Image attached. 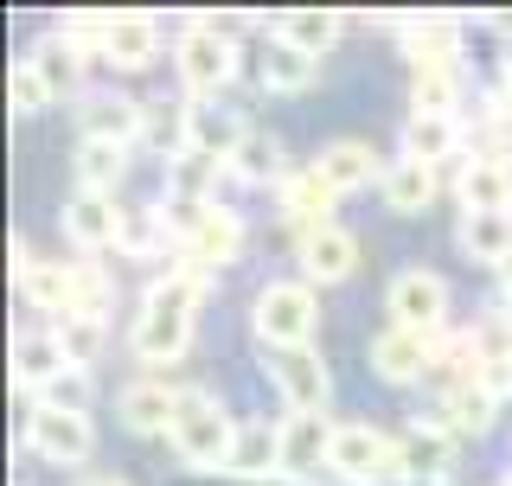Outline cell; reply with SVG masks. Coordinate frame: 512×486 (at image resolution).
Wrapping results in <instances>:
<instances>
[{
	"label": "cell",
	"mask_w": 512,
	"mask_h": 486,
	"mask_svg": "<svg viewBox=\"0 0 512 486\" xmlns=\"http://www.w3.org/2000/svg\"><path fill=\"white\" fill-rule=\"evenodd\" d=\"M237 64H244V45H237V20H218V13H192V20L173 32V77L192 103H218V90H231Z\"/></svg>",
	"instance_id": "cell-2"
},
{
	"label": "cell",
	"mask_w": 512,
	"mask_h": 486,
	"mask_svg": "<svg viewBox=\"0 0 512 486\" xmlns=\"http://www.w3.org/2000/svg\"><path fill=\"white\" fill-rule=\"evenodd\" d=\"M269 32H276L282 45H295V52H308V58H327L333 45H340L346 20H340V13H320V7H301V13H276Z\"/></svg>",
	"instance_id": "cell-34"
},
{
	"label": "cell",
	"mask_w": 512,
	"mask_h": 486,
	"mask_svg": "<svg viewBox=\"0 0 512 486\" xmlns=\"http://www.w3.org/2000/svg\"><path fill=\"white\" fill-rule=\"evenodd\" d=\"M186 403V384L180 378H160V371H141L116 391V423L128 435H173V416Z\"/></svg>",
	"instance_id": "cell-10"
},
{
	"label": "cell",
	"mask_w": 512,
	"mask_h": 486,
	"mask_svg": "<svg viewBox=\"0 0 512 486\" xmlns=\"http://www.w3.org/2000/svg\"><path fill=\"white\" fill-rule=\"evenodd\" d=\"M231 474H237V480L276 486V474H282V423H269V416H244V423H237Z\"/></svg>",
	"instance_id": "cell-25"
},
{
	"label": "cell",
	"mask_w": 512,
	"mask_h": 486,
	"mask_svg": "<svg viewBox=\"0 0 512 486\" xmlns=\"http://www.w3.org/2000/svg\"><path fill=\"white\" fill-rule=\"evenodd\" d=\"M186 109H192V148L231 167L237 141L250 135V128H244V116H231V109H218V103H192V96H186Z\"/></svg>",
	"instance_id": "cell-35"
},
{
	"label": "cell",
	"mask_w": 512,
	"mask_h": 486,
	"mask_svg": "<svg viewBox=\"0 0 512 486\" xmlns=\"http://www.w3.org/2000/svg\"><path fill=\"white\" fill-rule=\"evenodd\" d=\"M448 307H455V288H448L436 269H423V263L397 269L391 288H384L391 327H410V333H448Z\"/></svg>",
	"instance_id": "cell-6"
},
{
	"label": "cell",
	"mask_w": 512,
	"mask_h": 486,
	"mask_svg": "<svg viewBox=\"0 0 512 486\" xmlns=\"http://www.w3.org/2000/svg\"><path fill=\"white\" fill-rule=\"evenodd\" d=\"M77 141H141V103L122 90H84L77 96Z\"/></svg>",
	"instance_id": "cell-20"
},
{
	"label": "cell",
	"mask_w": 512,
	"mask_h": 486,
	"mask_svg": "<svg viewBox=\"0 0 512 486\" xmlns=\"http://www.w3.org/2000/svg\"><path fill=\"white\" fill-rule=\"evenodd\" d=\"M500 307H512V263L500 269Z\"/></svg>",
	"instance_id": "cell-45"
},
{
	"label": "cell",
	"mask_w": 512,
	"mask_h": 486,
	"mask_svg": "<svg viewBox=\"0 0 512 486\" xmlns=\"http://www.w3.org/2000/svg\"><path fill=\"white\" fill-rule=\"evenodd\" d=\"M455 192L461 212H512V154L480 148L455 167Z\"/></svg>",
	"instance_id": "cell-16"
},
{
	"label": "cell",
	"mask_w": 512,
	"mask_h": 486,
	"mask_svg": "<svg viewBox=\"0 0 512 486\" xmlns=\"http://www.w3.org/2000/svg\"><path fill=\"white\" fill-rule=\"evenodd\" d=\"M26 58L39 64V77H45V90H52V96H84V64H90V58H77L71 45L58 39V32H39Z\"/></svg>",
	"instance_id": "cell-36"
},
{
	"label": "cell",
	"mask_w": 512,
	"mask_h": 486,
	"mask_svg": "<svg viewBox=\"0 0 512 486\" xmlns=\"http://www.w3.org/2000/svg\"><path fill=\"white\" fill-rule=\"evenodd\" d=\"M173 455H180L186 474H231V455H237V416L224 410L218 391L205 384H186V403L173 416Z\"/></svg>",
	"instance_id": "cell-3"
},
{
	"label": "cell",
	"mask_w": 512,
	"mask_h": 486,
	"mask_svg": "<svg viewBox=\"0 0 512 486\" xmlns=\"http://www.w3.org/2000/svg\"><path fill=\"white\" fill-rule=\"evenodd\" d=\"M52 333L77 371H96V359L109 352V320H96V314H64V320H52Z\"/></svg>",
	"instance_id": "cell-38"
},
{
	"label": "cell",
	"mask_w": 512,
	"mask_h": 486,
	"mask_svg": "<svg viewBox=\"0 0 512 486\" xmlns=\"http://www.w3.org/2000/svg\"><path fill=\"white\" fill-rule=\"evenodd\" d=\"M276 205H282L288 231H295V243H301V237H314L320 224H333V205H340V192L320 180L314 167H288L282 186H276Z\"/></svg>",
	"instance_id": "cell-17"
},
{
	"label": "cell",
	"mask_w": 512,
	"mask_h": 486,
	"mask_svg": "<svg viewBox=\"0 0 512 486\" xmlns=\"http://www.w3.org/2000/svg\"><path fill=\"white\" fill-rule=\"evenodd\" d=\"M7 103H13V116H45L58 96L45 90V77H39V64H32V58H13V71H7Z\"/></svg>",
	"instance_id": "cell-39"
},
{
	"label": "cell",
	"mask_w": 512,
	"mask_h": 486,
	"mask_svg": "<svg viewBox=\"0 0 512 486\" xmlns=\"http://www.w3.org/2000/svg\"><path fill=\"white\" fill-rule=\"evenodd\" d=\"M333 480H346V486H410L397 435H384L372 423H340L333 429Z\"/></svg>",
	"instance_id": "cell-5"
},
{
	"label": "cell",
	"mask_w": 512,
	"mask_h": 486,
	"mask_svg": "<svg viewBox=\"0 0 512 486\" xmlns=\"http://www.w3.org/2000/svg\"><path fill=\"white\" fill-rule=\"evenodd\" d=\"M391 32L404 39L410 71L416 64H461V45H468V26H455V20H404Z\"/></svg>",
	"instance_id": "cell-32"
},
{
	"label": "cell",
	"mask_w": 512,
	"mask_h": 486,
	"mask_svg": "<svg viewBox=\"0 0 512 486\" xmlns=\"http://www.w3.org/2000/svg\"><path fill=\"white\" fill-rule=\"evenodd\" d=\"M455 243H461V256H474L480 269L500 275L512 263V212H461Z\"/></svg>",
	"instance_id": "cell-27"
},
{
	"label": "cell",
	"mask_w": 512,
	"mask_h": 486,
	"mask_svg": "<svg viewBox=\"0 0 512 486\" xmlns=\"http://www.w3.org/2000/svg\"><path fill=\"white\" fill-rule=\"evenodd\" d=\"M116 256L122 263H154V256H180L173 250V231H167V218H160V199L154 205H141V212H122V231H116Z\"/></svg>",
	"instance_id": "cell-31"
},
{
	"label": "cell",
	"mask_w": 512,
	"mask_h": 486,
	"mask_svg": "<svg viewBox=\"0 0 512 486\" xmlns=\"http://www.w3.org/2000/svg\"><path fill=\"white\" fill-rule=\"evenodd\" d=\"M468 84H461V64H416L410 71V116H448L461 122Z\"/></svg>",
	"instance_id": "cell-28"
},
{
	"label": "cell",
	"mask_w": 512,
	"mask_h": 486,
	"mask_svg": "<svg viewBox=\"0 0 512 486\" xmlns=\"http://www.w3.org/2000/svg\"><path fill=\"white\" fill-rule=\"evenodd\" d=\"M244 212L237 205H205V218L192 224V237L180 243V263H192V269H205V275H218V269H231L237 256H244Z\"/></svg>",
	"instance_id": "cell-13"
},
{
	"label": "cell",
	"mask_w": 512,
	"mask_h": 486,
	"mask_svg": "<svg viewBox=\"0 0 512 486\" xmlns=\"http://www.w3.org/2000/svg\"><path fill=\"white\" fill-rule=\"evenodd\" d=\"M397 448H404V467H410V486H448L461 467V442L436 423H423V416H410V429L397 435Z\"/></svg>",
	"instance_id": "cell-15"
},
{
	"label": "cell",
	"mask_w": 512,
	"mask_h": 486,
	"mask_svg": "<svg viewBox=\"0 0 512 486\" xmlns=\"http://www.w3.org/2000/svg\"><path fill=\"white\" fill-rule=\"evenodd\" d=\"M90 397H96V384H90V371H77V365L39 391L45 410H71V416H90Z\"/></svg>",
	"instance_id": "cell-41"
},
{
	"label": "cell",
	"mask_w": 512,
	"mask_h": 486,
	"mask_svg": "<svg viewBox=\"0 0 512 486\" xmlns=\"http://www.w3.org/2000/svg\"><path fill=\"white\" fill-rule=\"evenodd\" d=\"M122 173H128L122 141H77V186L84 192H109V199H116Z\"/></svg>",
	"instance_id": "cell-37"
},
{
	"label": "cell",
	"mask_w": 512,
	"mask_h": 486,
	"mask_svg": "<svg viewBox=\"0 0 512 486\" xmlns=\"http://www.w3.org/2000/svg\"><path fill=\"white\" fill-rule=\"evenodd\" d=\"M295 263H301V282L314 288H340L352 269H359V237L346 224H320L314 237L295 243Z\"/></svg>",
	"instance_id": "cell-19"
},
{
	"label": "cell",
	"mask_w": 512,
	"mask_h": 486,
	"mask_svg": "<svg viewBox=\"0 0 512 486\" xmlns=\"http://www.w3.org/2000/svg\"><path fill=\"white\" fill-rule=\"evenodd\" d=\"M308 167L320 173V180H327L333 192H365V186H378L384 180V160H378V148L365 135H340V141H327V148H320Z\"/></svg>",
	"instance_id": "cell-21"
},
{
	"label": "cell",
	"mask_w": 512,
	"mask_h": 486,
	"mask_svg": "<svg viewBox=\"0 0 512 486\" xmlns=\"http://www.w3.org/2000/svg\"><path fill=\"white\" fill-rule=\"evenodd\" d=\"M231 180V167L212 154H180V160H167V192L160 199H173V205H218V186Z\"/></svg>",
	"instance_id": "cell-29"
},
{
	"label": "cell",
	"mask_w": 512,
	"mask_h": 486,
	"mask_svg": "<svg viewBox=\"0 0 512 486\" xmlns=\"http://www.w3.org/2000/svg\"><path fill=\"white\" fill-rule=\"evenodd\" d=\"M141 148H154L160 160L192 154V109H186V96H148V103H141Z\"/></svg>",
	"instance_id": "cell-26"
},
{
	"label": "cell",
	"mask_w": 512,
	"mask_h": 486,
	"mask_svg": "<svg viewBox=\"0 0 512 486\" xmlns=\"http://www.w3.org/2000/svg\"><path fill=\"white\" fill-rule=\"evenodd\" d=\"M269 378H276L282 416H327L333 371H327V359H320V346H301V352H269Z\"/></svg>",
	"instance_id": "cell-9"
},
{
	"label": "cell",
	"mask_w": 512,
	"mask_h": 486,
	"mask_svg": "<svg viewBox=\"0 0 512 486\" xmlns=\"http://www.w3.org/2000/svg\"><path fill=\"white\" fill-rule=\"evenodd\" d=\"M71 275H77V314L109 320V307H116V282H109V269H96V256H77Z\"/></svg>",
	"instance_id": "cell-40"
},
{
	"label": "cell",
	"mask_w": 512,
	"mask_h": 486,
	"mask_svg": "<svg viewBox=\"0 0 512 486\" xmlns=\"http://www.w3.org/2000/svg\"><path fill=\"white\" fill-rule=\"evenodd\" d=\"M397 154L442 173L448 160H468V135H461V122H448V116H404V128H397Z\"/></svg>",
	"instance_id": "cell-22"
},
{
	"label": "cell",
	"mask_w": 512,
	"mask_h": 486,
	"mask_svg": "<svg viewBox=\"0 0 512 486\" xmlns=\"http://www.w3.org/2000/svg\"><path fill=\"white\" fill-rule=\"evenodd\" d=\"M205 295H212V275L173 256V263L148 282V295H141L135 320H128V352H135L148 371L180 365L186 352H192V314H199Z\"/></svg>",
	"instance_id": "cell-1"
},
{
	"label": "cell",
	"mask_w": 512,
	"mask_h": 486,
	"mask_svg": "<svg viewBox=\"0 0 512 486\" xmlns=\"http://www.w3.org/2000/svg\"><path fill=\"white\" fill-rule=\"evenodd\" d=\"M320 77V58L295 52V45H282L276 32L263 39V52H256V84H263L269 96H301Z\"/></svg>",
	"instance_id": "cell-30"
},
{
	"label": "cell",
	"mask_w": 512,
	"mask_h": 486,
	"mask_svg": "<svg viewBox=\"0 0 512 486\" xmlns=\"http://www.w3.org/2000/svg\"><path fill=\"white\" fill-rule=\"evenodd\" d=\"M154 58H160V20L154 13H109L103 64H116V71H154Z\"/></svg>",
	"instance_id": "cell-24"
},
{
	"label": "cell",
	"mask_w": 512,
	"mask_h": 486,
	"mask_svg": "<svg viewBox=\"0 0 512 486\" xmlns=\"http://www.w3.org/2000/svg\"><path fill=\"white\" fill-rule=\"evenodd\" d=\"M64 371H71V359H64L58 333L45 327V320L13 333V391H20V403H39V391L52 378H64Z\"/></svg>",
	"instance_id": "cell-14"
},
{
	"label": "cell",
	"mask_w": 512,
	"mask_h": 486,
	"mask_svg": "<svg viewBox=\"0 0 512 486\" xmlns=\"http://www.w3.org/2000/svg\"><path fill=\"white\" fill-rule=\"evenodd\" d=\"M282 173H288L282 141L269 135V128H250V135L237 141V154H231V180H237V186H269V192H276Z\"/></svg>",
	"instance_id": "cell-33"
},
{
	"label": "cell",
	"mask_w": 512,
	"mask_h": 486,
	"mask_svg": "<svg viewBox=\"0 0 512 486\" xmlns=\"http://www.w3.org/2000/svg\"><path fill=\"white\" fill-rule=\"evenodd\" d=\"M58 224H64V237H71V243H77L84 256H103V250H116V231H122V205L109 199V192H84V186H77L71 199H64Z\"/></svg>",
	"instance_id": "cell-18"
},
{
	"label": "cell",
	"mask_w": 512,
	"mask_h": 486,
	"mask_svg": "<svg viewBox=\"0 0 512 486\" xmlns=\"http://www.w3.org/2000/svg\"><path fill=\"white\" fill-rule=\"evenodd\" d=\"M13 288H20V301L45 320V327L64 320V314H77V275H71V263L32 256L26 237H13Z\"/></svg>",
	"instance_id": "cell-7"
},
{
	"label": "cell",
	"mask_w": 512,
	"mask_h": 486,
	"mask_svg": "<svg viewBox=\"0 0 512 486\" xmlns=\"http://www.w3.org/2000/svg\"><path fill=\"white\" fill-rule=\"evenodd\" d=\"M250 327H256V346H263V352H301V346H314L320 288L301 282V275H276V282H263V288H256V301H250Z\"/></svg>",
	"instance_id": "cell-4"
},
{
	"label": "cell",
	"mask_w": 512,
	"mask_h": 486,
	"mask_svg": "<svg viewBox=\"0 0 512 486\" xmlns=\"http://www.w3.org/2000/svg\"><path fill=\"white\" fill-rule=\"evenodd\" d=\"M480 384H487V391L506 403V397H512V359H487V365H480Z\"/></svg>",
	"instance_id": "cell-42"
},
{
	"label": "cell",
	"mask_w": 512,
	"mask_h": 486,
	"mask_svg": "<svg viewBox=\"0 0 512 486\" xmlns=\"http://www.w3.org/2000/svg\"><path fill=\"white\" fill-rule=\"evenodd\" d=\"M20 442H26L39 461H52V467H84V461L96 455V429H90V416L45 410V403H26Z\"/></svg>",
	"instance_id": "cell-8"
},
{
	"label": "cell",
	"mask_w": 512,
	"mask_h": 486,
	"mask_svg": "<svg viewBox=\"0 0 512 486\" xmlns=\"http://www.w3.org/2000/svg\"><path fill=\"white\" fill-rule=\"evenodd\" d=\"M77 486H128L122 474H103V467H96V474H77Z\"/></svg>",
	"instance_id": "cell-44"
},
{
	"label": "cell",
	"mask_w": 512,
	"mask_h": 486,
	"mask_svg": "<svg viewBox=\"0 0 512 486\" xmlns=\"http://www.w3.org/2000/svg\"><path fill=\"white\" fill-rule=\"evenodd\" d=\"M333 416H282V474L288 486H314L333 474Z\"/></svg>",
	"instance_id": "cell-12"
},
{
	"label": "cell",
	"mask_w": 512,
	"mask_h": 486,
	"mask_svg": "<svg viewBox=\"0 0 512 486\" xmlns=\"http://www.w3.org/2000/svg\"><path fill=\"white\" fill-rule=\"evenodd\" d=\"M448 333H410V327H384L372 333V346H365V365L378 371L384 384H423L429 371H436V352H442Z\"/></svg>",
	"instance_id": "cell-11"
},
{
	"label": "cell",
	"mask_w": 512,
	"mask_h": 486,
	"mask_svg": "<svg viewBox=\"0 0 512 486\" xmlns=\"http://www.w3.org/2000/svg\"><path fill=\"white\" fill-rule=\"evenodd\" d=\"M173 486H263V480H237V474H186Z\"/></svg>",
	"instance_id": "cell-43"
},
{
	"label": "cell",
	"mask_w": 512,
	"mask_h": 486,
	"mask_svg": "<svg viewBox=\"0 0 512 486\" xmlns=\"http://www.w3.org/2000/svg\"><path fill=\"white\" fill-rule=\"evenodd\" d=\"M436 192H442V173L436 167H423V160H384V180H378V199H384V212H397V218H416V212H429L436 205Z\"/></svg>",
	"instance_id": "cell-23"
},
{
	"label": "cell",
	"mask_w": 512,
	"mask_h": 486,
	"mask_svg": "<svg viewBox=\"0 0 512 486\" xmlns=\"http://www.w3.org/2000/svg\"><path fill=\"white\" fill-rule=\"evenodd\" d=\"M500 486H512V474H506V480H500Z\"/></svg>",
	"instance_id": "cell-46"
}]
</instances>
